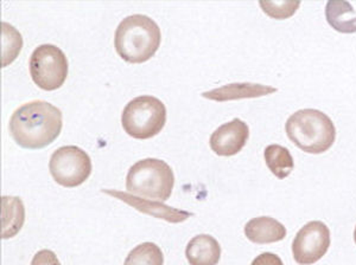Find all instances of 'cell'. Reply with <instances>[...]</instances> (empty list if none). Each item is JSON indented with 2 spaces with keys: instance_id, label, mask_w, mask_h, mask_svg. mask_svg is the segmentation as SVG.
I'll return each instance as SVG.
<instances>
[{
  "instance_id": "obj_1",
  "label": "cell",
  "mask_w": 356,
  "mask_h": 265,
  "mask_svg": "<svg viewBox=\"0 0 356 265\" xmlns=\"http://www.w3.org/2000/svg\"><path fill=\"white\" fill-rule=\"evenodd\" d=\"M63 127L62 112L47 101L28 102L15 110L8 130L17 145L42 149L60 137Z\"/></svg>"
},
{
  "instance_id": "obj_2",
  "label": "cell",
  "mask_w": 356,
  "mask_h": 265,
  "mask_svg": "<svg viewBox=\"0 0 356 265\" xmlns=\"http://www.w3.org/2000/svg\"><path fill=\"white\" fill-rule=\"evenodd\" d=\"M162 33L157 23L145 15L126 17L114 33V46L129 63H144L157 53Z\"/></svg>"
},
{
  "instance_id": "obj_3",
  "label": "cell",
  "mask_w": 356,
  "mask_h": 265,
  "mask_svg": "<svg viewBox=\"0 0 356 265\" xmlns=\"http://www.w3.org/2000/svg\"><path fill=\"white\" fill-rule=\"evenodd\" d=\"M285 130L293 145L309 154L327 152L336 140L334 122L317 109H302L292 114Z\"/></svg>"
},
{
  "instance_id": "obj_4",
  "label": "cell",
  "mask_w": 356,
  "mask_h": 265,
  "mask_svg": "<svg viewBox=\"0 0 356 265\" xmlns=\"http://www.w3.org/2000/svg\"><path fill=\"white\" fill-rule=\"evenodd\" d=\"M174 171L165 161L147 157L136 162L126 177L127 193L136 197L165 201L174 189Z\"/></svg>"
},
{
  "instance_id": "obj_5",
  "label": "cell",
  "mask_w": 356,
  "mask_h": 265,
  "mask_svg": "<svg viewBox=\"0 0 356 265\" xmlns=\"http://www.w3.org/2000/svg\"><path fill=\"white\" fill-rule=\"evenodd\" d=\"M122 128L139 140L156 137L166 123V107L154 96L136 97L130 101L122 112Z\"/></svg>"
},
{
  "instance_id": "obj_6",
  "label": "cell",
  "mask_w": 356,
  "mask_h": 265,
  "mask_svg": "<svg viewBox=\"0 0 356 265\" xmlns=\"http://www.w3.org/2000/svg\"><path fill=\"white\" fill-rule=\"evenodd\" d=\"M29 68L35 85L51 92L65 85L69 71L68 58L56 45H40L31 53Z\"/></svg>"
},
{
  "instance_id": "obj_7",
  "label": "cell",
  "mask_w": 356,
  "mask_h": 265,
  "mask_svg": "<svg viewBox=\"0 0 356 265\" xmlns=\"http://www.w3.org/2000/svg\"><path fill=\"white\" fill-rule=\"evenodd\" d=\"M50 174L58 185L77 187L92 173V161L88 154L77 146H63L56 149L49 162Z\"/></svg>"
},
{
  "instance_id": "obj_8",
  "label": "cell",
  "mask_w": 356,
  "mask_h": 265,
  "mask_svg": "<svg viewBox=\"0 0 356 265\" xmlns=\"http://www.w3.org/2000/svg\"><path fill=\"white\" fill-rule=\"evenodd\" d=\"M330 246V231L320 221H310L296 234L292 253L300 265H312L320 261Z\"/></svg>"
},
{
  "instance_id": "obj_9",
  "label": "cell",
  "mask_w": 356,
  "mask_h": 265,
  "mask_svg": "<svg viewBox=\"0 0 356 265\" xmlns=\"http://www.w3.org/2000/svg\"><path fill=\"white\" fill-rule=\"evenodd\" d=\"M250 137V128L246 122L234 119L220 126L211 134L209 145L215 154L220 157H233L241 152Z\"/></svg>"
},
{
  "instance_id": "obj_10",
  "label": "cell",
  "mask_w": 356,
  "mask_h": 265,
  "mask_svg": "<svg viewBox=\"0 0 356 265\" xmlns=\"http://www.w3.org/2000/svg\"><path fill=\"white\" fill-rule=\"evenodd\" d=\"M102 193L124 201L127 205L132 206L139 212L150 214L152 217L169 221L172 224L182 223V221H186L188 218L193 217V213L166 206L165 204H163L162 201L149 200V199L146 200L143 198L136 197L130 193L122 192V191H117V189H102Z\"/></svg>"
},
{
  "instance_id": "obj_11",
  "label": "cell",
  "mask_w": 356,
  "mask_h": 265,
  "mask_svg": "<svg viewBox=\"0 0 356 265\" xmlns=\"http://www.w3.org/2000/svg\"><path fill=\"white\" fill-rule=\"evenodd\" d=\"M277 88L270 85H258V83H231L222 85L220 88L213 89L202 94V96L208 100L216 102L241 100V99H255V97L266 96L275 93Z\"/></svg>"
},
{
  "instance_id": "obj_12",
  "label": "cell",
  "mask_w": 356,
  "mask_h": 265,
  "mask_svg": "<svg viewBox=\"0 0 356 265\" xmlns=\"http://www.w3.org/2000/svg\"><path fill=\"white\" fill-rule=\"evenodd\" d=\"M245 234L255 244H271L286 237V228L275 218H253L245 225Z\"/></svg>"
},
{
  "instance_id": "obj_13",
  "label": "cell",
  "mask_w": 356,
  "mask_h": 265,
  "mask_svg": "<svg viewBox=\"0 0 356 265\" xmlns=\"http://www.w3.org/2000/svg\"><path fill=\"white\" fill-rule=\"evenodd\" d=\"M186 256L191 265H218L221 258V246L209 234H199L188 243Z\"/></svg>"
},
{
  "instance_id": "obj_14",
  "label": "cell",
  "mask_w": 356,
  "mask_h": 265,
  "mask_svg": "<svg viewBox=\"0 0 356 265\" xmlns=\"http://www.w3.org/2000/svg\"><path fill=\"white\" fill-rule=\"evenodd\" d=\"M325 18L341 33H356V0H330L325 5Z\"/></svg>"
},
{
  "instance_id": "obj_15",
  "label": "cell",
  "mask_w": 356,
  "mask_h": 265,
  "mask_svg": "<svg viewBox=\"0 0 356 265\" xmlns=\"http://www.w3.org/2000/svg\"><path fill=\"white\" fill-rule=\"evenodd\" d=\"M24 204L19 197L1 198V238L15 237L24 225Z\"/></svg>"
},
{
  "instance_id": "obj_16",
  "label": "cell",
  "mask_w": 356,
  "mask_h": 265,
  "mask_svg": "<svg viewBox=\"0 0 356 265\" xmlns=\"http://www.w3.org/2000/svg\"><path fill=\"white\" fill-rule=\"evenodd\" d=\"M264 157H265L267 167L278 179H285L289 177L295 167L293 157L290 154V151L283 146H267Z\"/></svg>"
},
{
  "instance_id": "obj_17",
  "label": "cell",
  "mask_w": 356,
  "mask_h": 265,
  "mask_svg": "<svg viewBox=\"0 0 356 265\" xmlns=\"http://www.w3.org/2000/svg\"><path fill=\"white\" fill-rule=\"evenodd\" d=\"M23 48V37L8 23H1V67L5 68L16 60Z\"/></svg>"
},
{
  "instance_id": "obj_18",
  "label": "cell",
  "mask_w": 356,
  "mask_h": 265,
  "mask_svg": "<svg viewBox=\"0 0 356 265\" xmlns=\"http://www.w3.org/2000/svg\"><path fill=\"white\" fill-rule=\"evenodd\" d=\"M124 265H164V255L157 244L147 241L136 246L126 257Z\"/></svg>"
},
{
  "instance_id": "obj_19",
  "label": "cell",
  "mask_w": 356,
  "mask_h": 265,
  "mask_svg": "<svg viewBox=\"0 0 356 265\" xmlns=\"http://www.w3.org/2000/svg\"><path fill=\"white\" fill-rule=\"evenodd\" d=\"M260 8L267 16L275 19H286L289 17L295 15L296 11L300 6V1H290V0H280V1H259Z\"/></svg>"
},
{
  "instance_id": "obj_20",
  "label": "cell",
  "mask_w": 356,
  "mask_h": 265,
  "mask_svg": "<svg viewBox=\"0 0 356 265\" xmlns=\"http://www.w3.org/2000/svg\"><path fill=\"white\" fill-rule=\"evenodd\" d=\"M31 265H61L56 253L51 250H41L33 256Z\"/></svg>"
},
{
  "instance_id": "obj_21",
  "label": "cell",
  "mask_w": 356,
  "mask_h": 265,
  "mask_svg": "<svg viewBox=\"0 0 356 265\" xmlns=\"http://www.w3.org/2000/svg\"><path fill=\"white\" fill-rule=\"evenodd\" d=\"M251 265H284V263L275 253H264L254 258Z\"/></svg>"
},
{
  "instance_id": "obj_22",
  "label": "cell",
  "mask_w": 356,
  "mask_h": 265,
  "mask_svg": "<svg viewBox=\"0 0 356 265\" xmlns=\"http://www.w3.org/2000/svg\"><path fill=\"white\" fill-rule=\"evenodd\" d=\"M354 241H355L356 243V228L355 230H354Z\"/></svg>"
}]
</instances>
